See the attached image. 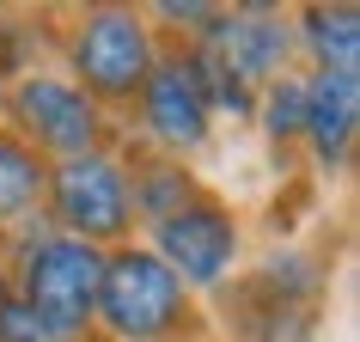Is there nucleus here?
Masks as SVG:
<instances>
[{"instance_id": "f03ea898", "label": "nucleus", "mask_w": 360, "mask_h": 342, "mask_svg": "<svg viewBox=\"0 0 360 342\" xmlns=\"http://www.w3.org/2000/svg\"><path fill=\"white\" fill-rule=\"evenodd\" d=\"M98 275H104L98 245H79V239H43V245L25 251L19 287H13V293H19L31 312H43L56 330L79 336L86 318L98 312Z\"/></svg>"}, {"instance_id": "f257e3e1", "label": "nucleus", "mask_w": 360, "mask_h": 342, "mask_svg": "<svg viewBox=\"0 0 360 342\" xmlns=\"http://www.w3.org/2000/svg\"><path fill=\"white\" fill-rule=\"evenodd\" d=\"M98 318L129 342H159L184 318V281L153 251H116L98 275Z\"/></svg>"}, {"instance_id": "9b49d317", "label": "nucleus", "mask_w": 360, "mask_h": 342, "mask_svg": "<svg viewBox=\"0 0 360 342\" xmlns=\"http://www.w3.org/2000/svg\"><path fill=\"white\" fill-rule=\"evenodd\" d=\"M43 159L37 147H25L19 134H0V220H19L25 208H37L43 196Z\"/></svg>"}, {"instance_id": "0eeeda50", "label": "nucleus", "mask_w": 360, "mask_h": 342, "mask_svg": "<svg viewBox=\"0 0 360 342\" xmlns=\"http://www.w3.org/2000/svg\"><path fill=\"white\" fill-rule=\"evenodd\" d=\"M287 19L269 13V6H232L208 25V49L232 80L245 86H263V80H281V61H287Z\"/></svg>"}, {"instance_id": "1a4fd4ad", "label": "nucleus", "mask_w": 360, "mask_h": 342, "mask_svg": "<svg viewBox=\"0 0 360 342\" xmlns=\"http://www.w3.org/2000/svg\"><path fill=\"white\" fill-rule=\"evenodd\" d=\"M360 122V74L354 68H318L305 80V122L300 134H311V147L330 171L348 159V141H354Z\"/></svg>"}, {"instance_id": "20e7f679", "label": "nucleus", "mask_w": 360, "mask_h": 342, "mask_svg": "<svg viewBox=\"0 0 360 342\" xmlns=\"http://www.w3.org/2000/svg\"><path fill=\"white\" fill-rule=\"evenodd\" d=\"M6 116H13V122L37 141V147L68 153V159H79V153L98 147V104L79 92L74 80L25 74L19 86L6 92ZM31 141H25V147H31Z\"/></svg>"}, {"instance_id": "423d86ee", "label": "nucleus", "mask_w": 360, "mask_h": 342, "mask_svg": "<svg viewBox=\"0 0 360 342\" xmlns=\"http://www.w3.org/2000/svg\"><path fill=\"white\" fill-rule=\"evenodd\" d=\"M153 239H159L153 257L177 281H195V287H214L232 269V251H238V227H232V214L220 202H184V208H171L153 227Z\"/></svg>"}, {"instance_id": "4468645a", "label": "nucleus", "mask_w": 360, "mask_h": 342, "mask_svg": "<svg viewBox=\"0 0 360 342\" xmlns=\"http://www.w3.org/2000/svg\"><path fill=\"white\" fill-rule=\"evenodd\" d=\"M134 202H141V208L153 214V227H159V220H165L171 208H184V202H190V184H184V171L153 165V171H147V184L134 190Z\"/></svg>"}, {"instance_id": "9d476101", "label": "nucleus", "mask_w": 360, "mask_h": 342, "mask_svg": "<svg viewBox=\"0 0 360 342\" xmlns=\"http://www.w3.org/2000/svg\"><path fill=\"white\" fill-rule=\"evenodd\" d=\"M305 43L318 68H354L360 74V13L354 6H305Z\"/></svg>"}, {"instance_id": "6e6552de", "label": "nucleus", "mask_w": 360, "mask_h": 342, "mask_svg": "<svg viewBox=\"0 0 360 342\" xmlns=\"http://www.w3.org/2000/svg\"><path fill=\"white\" fill-rule=\"evenodd\" d=\"M141 104H147V129L165 141V147L190 153L208 141V98L195 86L190 61H153L147 80H141Z\"/></svg>"}, {"instance_id": "ddd939ff", "label": "nucleus", "mask_w": 360, "mask_h": 342, "mask_svg": "<svg viewBox=\"0 0 360 342\" xmlns=\"http://www.w3.org/2000/svg\"><path fill=\"white\" fill-rule=\"evenodd\" d=\"M305 122V80H269V98H263V129L275 134V141H287V134H300Z\"/></svg>"}, {"instance_id": "39448f33", "label": "nucleus", "mask_w": 360, "mask_h": 342, "mask_svg": "<svg viewBox=\"0 0 360 342\" xmlns=\"http://www.w3.org/2000/svg\"><path fill=\"white\" fill-rule=\"evenodd\" d=\"M56 214L68 239L79 245H98V239H116L129 227V177L116 159L104 153H79L56 171Z\"/></svg>"}, {"instance_id": "7ed1b4c3", "label": "nucleus", "mask_w": 360, "mask_h": 342, "mask_svg": "<svg viewBox=\"0 0 360 342\" xmlns=\"http://www.w3.org/2000/svg\"><path fill=\"white\" fill-rule=\"evenodd\" d=\"M153 68V43H147V25L122 13V6H98L86 13L74 37V74H79V92L86 98H134L141 80Z\"/></svg>"}, {"instance_id": "f8f14e48", "label": "nucleus", "mask_w": 360, "mask_h": 342, "mask_svg": "<svg viewBox=\"0 0 360 342\" xmlns=\"http://www.w3.org/2000/svg\"><path fill=\"white\" fill-rule=\"evenodd\" d=\"M0 342H74V336H68V330H56L43 312H31L13 287L0 281Z\"/></svg>"}]
</instances>
